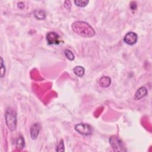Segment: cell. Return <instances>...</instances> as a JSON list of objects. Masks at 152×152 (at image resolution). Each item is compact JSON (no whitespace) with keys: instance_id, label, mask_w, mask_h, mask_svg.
I'll list each match as a JSON object with an SVG mask.
<instances>
[{"instance_id":"8","label":"cell","mask_w":152,"mask_h":152,"mask_svg":"<svg viewBox=\"0 0 152 152\" xmlns=\"http://www.w3.org/2000/svg\"><path fill=\"white\" fill-rule=\"evenodd\" d=\"M147 95V90L145 87H140L135 93L134 99L136 100H140L146 96Z\"/></svg>"},{"instance_id":"12","label":"cell","mask_w":152,"mask_h":152,"mask_svg":"<svg viewBox=\"0 0 152 152\" xmlns=\"http://www.w3.org/2000/svg\"><path fill=\"white\" fill-rule=\"evenodd\" d=\"M34 15L35 17L38 20H44L46 17V14L44 10H36L34 12Z\"/></svg>"},{"instance_id":"14","label":"cell","mask_w":152,"mask_h":152,"mask_svg":"<svg viewBox=\"0 0 152 152\" xmlns=\"http://www.w3.org/2000/svg\"><path fill=\"white\" fill-rule=\"evenodd\" d=\"M64 54L65 56L70 61H73L75 58L74 54L70 49H65L64 50Z\"/></svg>"},{"instance_id":"2","label":"cell","mask_w":152,"mask_h":152,"mask_svg":"<svg viewBox=\"0 0 152 152\" xmlns=\"http://www.w3.org/2000/svg\"><path fill=\"white\" fill-rule=\"evenodd\" d=\"M5 119L7 126L10 130L14 131L17 127V114L16 111L12 108H8L5 114Z\"/></svg>"},{"instance_id":"10","label":"cell","mask_w":152,"mask_h":152,"mask_svg":"<svg viewBox=\"0 0 152 152\" xmlns=\"http://www.w3.org/2000/svg\"><path fill=\"white\" fill-rule=\"evenodd\" d=\"M85 70L82 66H77L73 68V73L78 77H82L85 74Z\"/></svg>"},{"instance_id":"11","label":"cell","mask_w":152,"mask_h":152,"mask_svg":"<svg viewBox=\"0 0 152 152\" xmlns=\"http://www.w3.org/2000/svg\"><path fill=\"white\" fill-rule=\"evenodd\" d=\"M25 139L22 135L18 136L17 141H16V147L18 150H22L25 147Z\"/></svg>"},{"instance_id":"16","label":"cell","mask_w":152,"mask_h":152,"mask_svg":"<svg viewBox=\"0 0 152 152\" xmlns=\"http://www.w3.org/2000/svg\"><path fill=\"white\" fill-rule=\"evenodd\" d=\"M64 141L63 140H61L59 141V143L57 147L56 151H64Z\"/></svg>"},{"instance_id":"9","label":"cell","mask_w":152,"mask_h":152,"mask_svg":"<svg viewBox=\"0 0 152 152\" xmlns=\"http://www.w3.org/2000/svg\"><path fill=\"white\" fill-rule=\"evenodd\" d=\"M111 84V79L108 76H103L99 80V85L102 87H108Z\"/></svg>"},{"instance_id":"1","label":"cell","mask_w":152,"mask_h":152,"mask_svg":"<svg viewBox=\"0 0 152 152\" xmlns=\"http://www.w3.org/2000/svg\"><path fill=\"white\" fill-rule=\"evenodd\" d=\"M72 29L76 34L84 37H92L95 35L93 28L89 23L83 21H77L72 25Z\"/></svg>"},{"instance_id":"4","label":"cell","mask_w":152,"mask_h":152,"mask_svg":"<svg viewBox=\"0 0 152 152\" xmlns=\"http://www.w3.org/2000/svg\"><path fill=\"white\" fill-rule=\"evenodd\" d=\"M109 143L112 146L113 150L115 151H126L124 147V143L117 136H111L109 138Z\"/></svg>"},{"instance_id":"5","label":"cell","mask_w":152,"mask_h":152,"mask_svg":"<svg viewBox=\"0 0 152 152\" xmlns=\"http://www.w3.org/2000/svg\"><path fill=\"white\" fill-rule=\"evenodd\" d=\"M137 40H138L137 35L133 32H130L127 33L124 37V42L129 45H133L136 44L137 42Z\"/></svg>"},{"instance_id":"19","label":"cell","mask_w":152,"mask_h":152,"mask_svg":"<svg viewBox=\"0 0 152 152\" xmlns=\"http://www.w3.org/2000/svg\"><path fill=\"white\" fill-rule=\"evenodd\" d=\"M17 6L20 9H23L25 8V4L23 2H19L17 4Z\"/></svg>"},{"instance_id":"6","label":"cell","mask_w":152,"mask_h":152,"mask_svg":"<svg viewBox=\"0 0 152 152\" xmlns=\"http://www.w3.org/2000/svg\"><path fill=\"white\" fill-rule=\"evenodd\" d=\"M46 40L49 45H58L60 43L59 35L54 32H50L48 33L46 35Z\"/></svg>"},{"instance_id":"7","label":"cell","mask_w":152,"mask_h":152,"mask_svg":"<svg viewBox=\"0 0 152 152\" xmlns=\"http://www.w3.org/2000/svg\"><path fill=\"white\" fill-rule=\"evenodd\" d=\"M40 130V125L39 123H35L31 126V127H30V133L32 139L35 140L37 138L39 134Z\"/></svg>"},{"instance_id":"15","label":"cell","mask_w":152,"mask_h":152,"mask_svg":"<svg viewBox=\"0 0 152 152\" xmlns=\"http://www.w3.org/2000/svg\"><path fill=\"white\" fill-rule=\"evenodd\" d=\"M0 59H1V77L3 78L5 74V67L4 64V61L2 57H1Z\"/></svg>"},{"instance_id":"17","label":"cell","mask_w":152,"mask_h":152,"mask_svg":"<svg viewBox=\"0 0 152 152\" xmlns=\"http://www.w3.org/2000/svg\"><path fill=\"white\" fill-rule=\"evenodd\" d=\"M64 7L67 10H70L71 7H72V4H71V2L70 1H65L64 2Z\"/></svg>"},{"instance_id":"13","label":"cell","mask_w":152,"mask_h":152,"mask_svg":"<svg viewBox=\"0 0 152 152\" xmlns=\"http://www.w3.org/2000/svg\"><path fill=\"white\" fill-rule=\"evenodd\" d=\"M76 5L79 7H85L87 6V5L89 4V1L88 0H76V1H74Z\"/></svg>"},{"instance_id":"18","label":"cell","mask_w":152,"mask_h":152,"mask_svg":"<svg viewBox=\"0 0 152 152\" xmlns=\"http://www.w3.org/2000/svg\"><path fill=\"white\" fill-rule=\"evenodd\" d=\"M130 8L131 10H134L137 8V4L136 2H131L130 4Z\"/></svg>"},{"instance_id":"3","label":"cell","mask_w":152,"mask_h":152,"mask_svg":"<svg viewBox=\"0 0 152 152\" xmlns=\"http://www.w3.org/2000/svg\"><path fill=\"white\" fill-rule=\"evenodd\" d=\"M74 128L75 130L78 134L84 136H88L92 135L93 131L92 126L88 124H85V123H80L77 124L75 126Z\"/></svg>"}]
</instances>
